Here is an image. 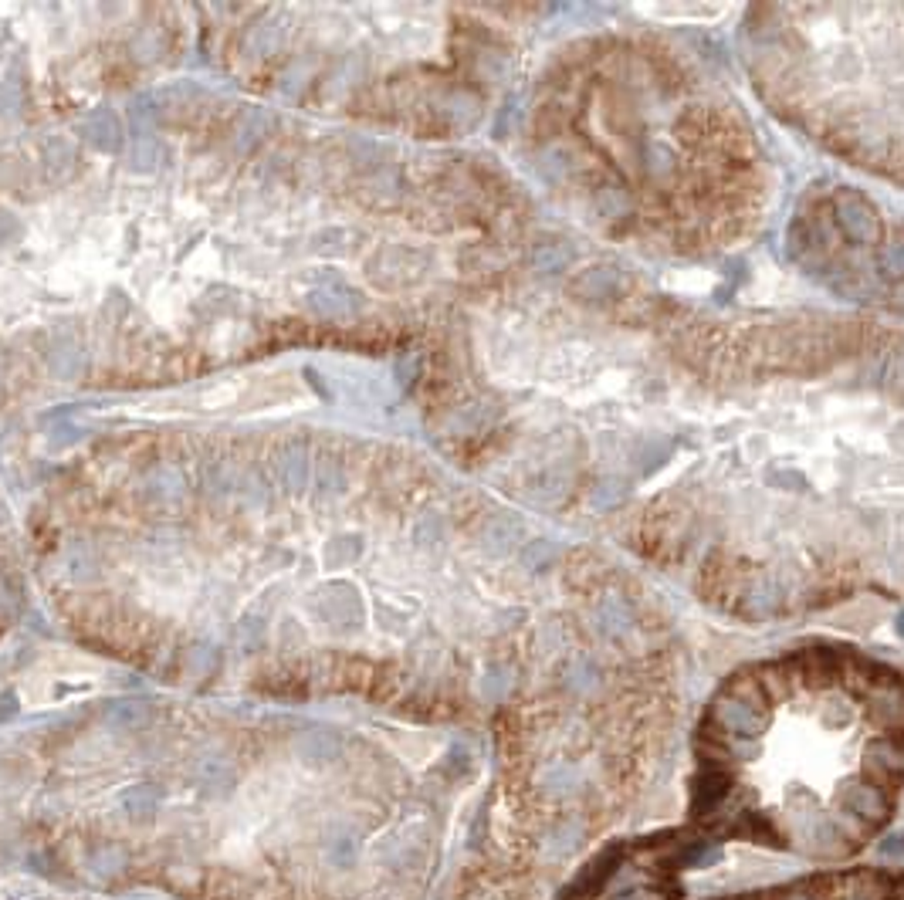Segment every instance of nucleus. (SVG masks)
Returning a JSON list of instances; mask_svg holds the SVG:
<instances>
[{
    "label": "nucleus",
    "instance_id": "f257e3e1",
    "mask_svg": "<svg viewBox=\"0 0 904 900\" xmlns=\"http://www.w3.org/2000/svg\"><path fill=\"white\" fill-rule=\"evenodd\" d=\"M732 789V776L719 768V765H705L698 778H694V795H691V816L694 819H702L708 812H715V809L725 802V795Z\"/></svg>",
    "mask_w": 904,
    "mask_h": 900
},
{
    "label": "nucleus",
    "instance_id": "f03ea898",
    "mask_svg": "<svg viewBox=\"0 0 904 900\" xmlns=\"http://www.w3.org/2000/svg\"><path fill=\"white\" fill-rule=\"evenodd\" d=\"M616 863H620V850H607V853L593 856V860H590V863L582 867L580 877H576V880H573V884L563 890V900H586V897H593L599 887H603L607 880H610V877H614Z\"/></svg>",
    "mask_w": 904,
    "mask_h": 900
},
{
    "label": "nucleus",
    "instance_id": "7ed1b4c3",
    "mask_svg": "<svg viewBox=\"0 0 904 900\" xmlns=\"http://www.w3.org/2000/svg\"><path fill=\"white\" fill-rule=\"evenodd\" d=\"M843 809H847V812H854V816L864 819V823H884V819H888V812H891L888 793H884L877 782H871V778L857 782V785L847 793Z\"/></svg>",
    "mask_w": 904,
    "mask_h": 900
},
{
    "label": "nucleus",
    "instance_id": "20e7f679",
    "mask_svg": "<svg viewBox=\"0 0 904 900\" xmlns=\"http://www.w3.org/2000/svg\"><path fill=\"white\" fill-rule=\"evenodd\" d=\"M339 734L336 732H308V734H302L298 738V755L306 759L308 765H325V762H332L339 755Z\"/></svg>",
    "mask_w": 904,
    "mask_h": 900
},
{
    "label": "nucleus",
    "instance_id": "39448f33",
    "mask_svg": "<svg viewBox=\"0 0 904 900\" xmlns=\"http://www.w3.org/2000/svg\"><path fill=\"white\" fill-rule=\"evenodd\" d=\"M123 809L129 812V819L150 823V819H156V809H159V789L156 785H133L123 795Z\"/></svg>",
    "mask_w": 904,
    "mask_h": 900
},
{
    "label": "nucleus",
    "instance_id": "423d86ee",
    "mask_svg": "<svg viewBox=\"0 0 904 900\" xmlns=\"http://www.w3.org/2000/svg\"><path fill=\"white\" fill-rule=\"evenodd\" d=\"M197 778L207 795H228L234 789V768L228 762H220V759H211V762L200 765Z\"/></svg>",
    "mask_w": 904,
    "mask_h": 900
},
{
    "label": "nucleus",
    "instance_id": "0eeeda50",
    "mask_svg": "<svg viewBox=\"0 0 904 900\" xmlns=\"http://www.w3.org/2000/svg\"><path fill=\"white\" fill-rule=\"evenodd\" d=\"M719 860L721 846H715V843H694V846H688L684 853L677 856V867H711Z\"/></svg>",
    "mask_w": 904,
    "mask_h": 900
},
{
    "label": "nucleus",
    "instance_id": "6e6552de",
    "mask_svg": "<svg viewBox=\"0 0 904 900\" xmlns=\"http://www.w3.org/2000/svg\"><path fill=\"white\" fill-rule=\"evenodd\" d=\"M580 839H582L580 823L559 826V829H552V836H549V853L552 856H569L576 846H580Z\"/></svg>",
    "mask_w": 904,
    "mask_h": 900
},
{
    "label": "nucleus",
    "instance_id": "1a4fd4ad",
    "mask_svg": "<svg viewBox=\"0 0 904 900\" xmlns=\"http://www.w3.org/2000/svg\"><path fill=\"white\" fill-rule=\"evenodd\" d=\"M89 863H92L95 873H102V877H112V873H119V870H123L125 856L119 853V846H102V850H95Z\"/></svg>",
    "mask_w": 904,
    "mask_h": 900
},
{
    "label": "nucleus",
    "instance_id": "9d476101",
    "mask_svg": "<svg viewBox=\"0 0 904 900\" xmlns=\"http://www.w3.org/2000/svg\"><path fill=\"white\" fill-rule=\"evenodd\" d=\"M738 836L759 839V843H772V846H779V836L772 833L769 819H742V826H738Z\"/></svg>",
    "mask_w": 904,
    "mask_h": 900
},
{
    "label": "nucleus",
    "instance_id": "9b49d317",
    "mask_svg": "<svg viewBox=\"0 0 904 900\" xmlns=\"http://www.w3.org/2000/svg\"><path fill=\"white\" fill-rule=\"evenodd\" d=\"M356 839L353 836H339L329 843V860L336 863V867H353L356 863Z\"/></svg>",
    "mask_w": 904,
    "mask_h": 900
},
{
    "label": "nucleus",
    "instance_id": "f8f14e48",
    "mask_svg": "<svg viewBox=\"0 0 904 900\" xmlns=\"http://www.w3.org/2000/svg\"><path fill=\"white\" fill-rule=\"evenodd\" d=\"M112 721L116 724H125V728H133V724H142L146 721V704H136V701H125V704H119L116 711H112Z\"/></svg>",
    "mask_w": 904,
    "mask_h": 900
},
{
    "label": "nucleus",
    "instance_id": "ddd939ff",
    "mask_svg": "<svg viewBox=\"0 0 904 900\" xmlns=\"http://www.w3.org/2000/svg\"><path fill=\"white\" fill-rule=\"evenodd\" d=\"M877 853L884 856V860H901L904 856V833H891L877 843Z\"/></svg>",
    "mask_w": 904,
    "mask_h": 900
},
{
    "label": "nucleus",
    "instance_id": "4468645a",
    "mask_svg": "<svg viewBox=\"0 0 904 900\" xmlns=\"http://www.w3.org/2000/svg\"><path fill=\"white\" fill-rule=\"evenodd\" d=\"M614 900H654V894H650V890H624V894Z\"/></svg>",
    "mask_w": 904,
    "mask_h": 900
},
{
    "label": "nucleus",
    "instance_id": "2eb2a0df",
    "mask_svg": "<svg viewBox=\"0 0 904 900\" xmlns=\"http://www.w3.org/2000/svg\"><path fill=\"white\" fill-rule=\"evenodd\" d=\"M14 711H17V701H14V698H11V694H7V698H4V704H0V721L14 717Z\"/></svg>",
    "mask_w": 904,
    "mask_h": 900
},
{
    "label": "nucleus",
    "instance_id": "dca6fc26",
    "mask_svg": "<svg viewBox=\"0 0 904 900\" xmlns=\"http://www.w3.org/2000/svg\"><path fill=\"white\" fill-rule=\"evenodd\" d=\"M796 900H806V897H796Z\"/></svg>",
    "mask_w": 904,
    "mask_h": 900
}]
</instances>
